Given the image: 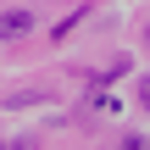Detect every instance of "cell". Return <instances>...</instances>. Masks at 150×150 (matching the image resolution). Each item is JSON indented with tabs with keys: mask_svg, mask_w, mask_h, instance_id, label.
Instances as JSON below:
<instances>
[{
	"mask_svg": "<svg viewBox=\"0 0 150 150\" xmlns=\"http://www.w3.org/2000/svg\"><path fill=\"white\" fill-rule=\"evenodd\" d=\"M33 28V11H0V33L6 39H17V33H28Z\"/></svg>",
	"mask_w": 150,
	"mask_h": 150,
	"instance_id": "cell-1",
	"label": "cell"
},
{
	"mask_svg": "<svg viewBox=\"0 0 150 150\" xmlns=\"http://www.w3.org/2000/svg\"><path fill=\"white\" fill-rule=\"evenodd\" d=\"M139 106L150 111V78H139Z\"/></svg>",
	"mask_w": 150,
	"mask_h": 150,
	"instance_id": "cell-2",
	"label": "cell"
}]
</instances>
